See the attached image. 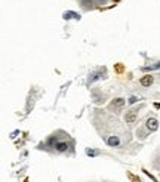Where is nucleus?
Here are the masks:
<instances>
[{
    "label": "nucleus",
    "instance_id": "7",
    "mask_svg": "<svg viewBox=\"0 0 160 182\" xmlns=\"http://www.w3.org/2000/svg\"><path fill=\"white\" fill-rule=\"evenodd\" d=\"M88 156H91V157H96V156H99L101 154V151L99 149H92V148H86V151H85Z\"/></svg>",
    "mask_w": 160,
    "mask_h": 182
},
{
    "label": "nucleus",
    "instance_id": "5",
    "mask_svg": "<svg viewBox=\"0 0 160 182\" xmlns=\"http://www.w3.org/2000/svg\"><path fill=\"white\" fill-rule=\"evenodd\" d=\"M145 129L150 132H156L157 129H159V122H157V118L156 117H148L147 120H145Z\"/></svg>",
    "mask_w": 160,
    "mask_h": 182
},
{
    "label": "nucleus",
    "instance_id": "12",
    "mask_svg": "<svg viewBox=\"0 0 160 182\" xmlns=\"http://www.w3.org/2000/svg\"><path fill=\"white\" fill-rule=\"evenodd\" d=\"M116 70H117L119 73H122V71H123V65H122V64H119V65L116 67Z\"/></svg>",
    "mask_w": 160,
    "mask_h": 182
},
{
    "label": "nucleus",
    "instance_id": "2",
    "mask_svg": "<svg viewBox=\"0 0 160 182\" xmlns=\"http://www.w3.org/2000/svg\"><path fill=\"white\" fill-rule=\"evenodd\" d=\"M144 108V104H141V105H138V107H134V108H130L129 111H126L125 114V122L127 123L129 126H132L135 122H137L138 118V114H139V110H142Z\"/></svg>",
    "mask_w": 160,
    "mask_h": 182
},
{
    "label": "nucleus",
    "instance_id": "8",
    "mask_svg": "<svg viewBox=\"0 0 160 182\" xmlns=\"http://www.w3.org/2000/svg\"><path fill=\"white\" fill-rule=\"evenodd\" d=\"M64 18H65V19H68V18H76V19H79L80 16L77 13H74V12H65V13H64Z\"/></svg>",
    "mask_w": 160,
    "mask_h": 182
},
{
    "label": "nucleus",
    "instance_id": "1",
    "mask_svg": "<svg viewBox=\"0 0 160 182\" xmlns=\"http://www.w3.org/2000/svg\"><path fill=\"white\" fill-rule=\"evenodd\" d=\"M47 145L54 148L55 153H58V154H64V153H67L71 148L73 142H71V139L68 136H64L62 139H58V135L54 133L52 136L47 139Z\"/></svg>",
    "mask_w": 160,
    "mask_h": 182
},
{
    "label": "nucleus",
    "instance_id": "6",
    "mask_svg": "<svg viewBox=\"0 0 160 182\" xmlns=\"http://www.w3.org/2000/svg\"><path fill=\"white\" fill-rule=\"evenodd\" d=\"M139 83H141V86H144V88H150V84L153 83V76H144V77H141Z\"/></svg>",
    "mask_w": 160,
    "mask_h": 182
},
{
    "label": "nucleus",
    "instance_id": "10",
    "mask_svg": "<svg viewBox=\"0 0 160 182\" xmlns=\"http://www.w3.org/2000/svg\"><path fill=\"white\" fill-rule=\"evenodd\" d=\"M127 176H129V179H130L132 182H141V179H139V178H137V176H135L134 173H130V172L127 173Z\"/></svg>",
    "mask_w": 160,
    "mask_h": 182
},
{
    "label": "nucleus",
    "instance_id": "13",
    "mask_svg": "<svg viewBox=\"0 0 160 182\" xmlns=\"http://www.w3.org/2000/svg\"><path fill=\"white\" fill-rule=\"evenodd\" d=\"M116 2H117V0H116Z\"/></svg>",
    "mask_w": 160,
    "mask_h": 182
},
{
    "label": "nucleus",
    "instance_id": "4",
    "mask_svg": "<svg viewBox=\"0 0 160 182\" xmlns=\"http://www.w3.org/2000/svg\"><path fill=\"white\" fill-rule=\"evenodd\" d=\"M107 2L108 0H80V3L85 9H92V8L101 6V5H105Z\"/></svg>",
    "mask_w": 160,
    "mask_h": 182
},
{
    "label": "nucleus",
    "instance_id": "3",
    "mask_svg": "<svg viewBox=\"0 0 160 182\" xmlns=\"http://www.w3.org/2000/svg\"><path fill=\"white\" fill-rule=\"evenodd\" d=\"M125 104H126V101L123 99V98H116L114 101L108 105V110H110L111 113L119 114L120 111H122V108L125 107Z\"/></svg>",
    "mask_w": 160,
    "mask_h": 182
},
{
    "label": "nucleus",
    "instance_id": "9",
    "mask_svg": "<svg viewBox=\"0 0 160 182\" xmlns=\"http://www.w3.org/2000/svg\"><path fill=\"white\" fill-rule=\"evenodd\" d=\"M160 68V62H157L156 65H150V67H142V71H148V70H159Z\"/></svg>",
    "mask_w": 160,
    "mask_h": 182
},
{
    "label": "nucleus",
    "instance_id": "11",
    "mask_svg": "<svg viewBox=\"0 0 160 182\" xmlns=\"http://www.w3.org/2000/svg\"><path fill=\"white\" fill-rule=\"evenodd\" d=\"M138 99H139V98H137V96H130V98H129V104H135Z\"/></svg>",
    "mask_w": 160,
    "mask_h": 182
}]
</instances>
